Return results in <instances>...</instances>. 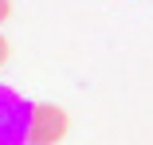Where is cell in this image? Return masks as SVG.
I'll return each mask as SVG.
<instances>
[{
	"label": "cell",
	"instance_id": "obj_1",
	"mask_svg": "<svg viewBox=\"0 0 153 145\" xmlns=\"http://www.w3.org/2000/svg\"><path fill=\"white\" fill-rule=\"evenodd\" d=\"M27 126H32V102H24L12 86H0V145H32Z\"/></svg>",
	"mask_w": 153,
	"mask_h": 145
},
{
	"label": "cell",
	"instance_id": "obj_3",
	"mask_svg": "<svg viewBox=\"0 0 153 145\" xmlns=\"http://www.w3.org/2000/svg\"><path fill=\"white\" fill-rule=\"evenodd\" d=\"M8 16H12V4H8V0H0V24H4Z\"/></svg>",
	"mask_w": 153,
	"mask_h": 145
},
{
	"label": "cell",
	"instance_id": "obj_2",
	"mask_svg": "<svg viewBox=\"0 0 153 145\" xmlns=\"http://www.w3.org/2000/svg\"><path fill=\"white\" fill-rule=\"evenodd\" d=\"M67 133V114L55 102H32V126H27V141L32 145H55Z\"/></svg>",
	"mask_w": 153,
	"mask_h": 145
},
{
	"label": "cell",
	"instance_id": "obj_4",
	"mask_svg": "<svg viewBox=\"0 0 153 145\" xmlns=\"http://www.w3.org/2000/svg\"><path fill=\"white\" fill-rule=\"evenodd\" d=\"M4 59H8V39L0 36V63H4Z\"/></svg>",
	"mask_w": 153,
	"mask_h": 145
}]
</instances>
